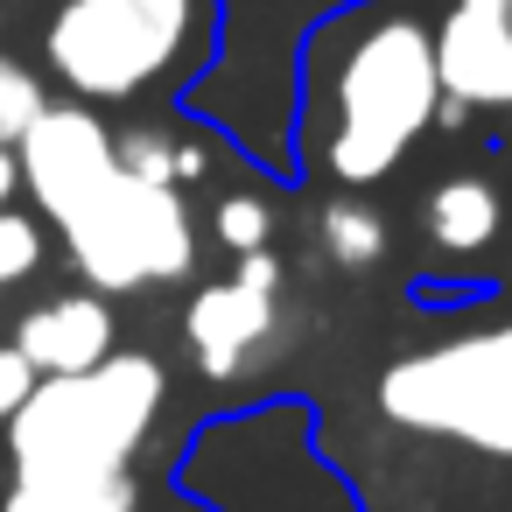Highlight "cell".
Wrapping results in <instances>:
<instances>
[{
    "instance_id": "obj_1",
    "label": "cell",
    "mask_w": 512,
    "mask_h": 512,
    "mask_svg": "<svg viewBox=\"0 0 512 512\" xmlns=\"http://www.w3.org/2000/svg\"><path fill=\"white\" fill-rule=\"evenodd\" d=\"M442 85L421 0H344L302 36L295 162L330 190H379L435 127Z\"/></svg>"
},
{
    "instance_id": "obj_2",
    "label": "cell",
    "mask_w": 512,
    "mask_h": 512,
    "mask_svg": "<svg viewBox=\"0 0 512 512\" xmlns=\"http://www.w3.org/2000/svg\"><path fill=\"white\" fill-rule=\"evenodd\" d=\"M218 57V0H50L43 71L78 106L183 99Z\"/></svg>"
},
{
    "instance_id": "obj_3",
    "label": "cell",
    "mask_w": 512,
    "mask_h": 512,
    "mask_svg": "<svg viewBox=\"0 0 512 512\" xmlns=\"http://www.w3.org/2000/svg\"><path fill=\"white\" fill-rule=\"evenodd\" d=\"M169 407V365L155 351H113L85 372L36 379L0 421L15 470H134Z\"/></svg>"
},
{
    "instance_id": "obj_4",
    "label": "cell",
    "mask_w": 512,
    "mask_h": 512,
    "mask_svg": "<svg viewBox=\"0 0 512 512\" xmlns=\"http://www.w3.org/2000/svg\"><path fill=\"white\" fill-rule=\"evenodd\" d=\"M176 491L204 512H358V491L323 463L302 400H260L190 435Z\"/></svg>"
},
{
    "instance_id": "obj_5",
    "label": "cell",
    "mask_w": 512,
    "mask_h": 512,
    "mask_svg": "<svg viewBox=\"0 0 512 512\" xmlns=\"http://www.w3.org/2000/svg\"><path fill=\"white\" fill-rule=\"evenodd\" d=\"M64 239V260L71 274L120 302V295H155V288H176L197 274V218H190V197L169 190V183H148V176H127L113 169L64 225H50Z\"/></svg>"
},
{
    "instance_id": "obj_6",
    "label": "cell",
    "mask_w": 512,
    "mask_h": 512,
    "mask_svg": "<svg viewBox=\"0 0 512 512\" xmlns=\"http://www.w3.org/2000/svg\"><path fill=\"white\" fill-rule=\"evenodd\" d=\"M379 414L407 435H435L512 463V323L463 330L379 372Z\"/></svg>"
},
{
    "instance_id": "obj_7",
    "label": "cell",
    "mask_w": 512,
    "mask_h": 512,
    "mask_svg": "<svg viewBox=\"0 0 512 512\" xmlns=\"http://www.w3.org/2000/svg\"><path fill=\"white\" fill-rule=\"evenodd\" d=\"M281 316H288V267H281V253H239L225 274H211L183 302V344H190L197 372L225 386L274 344Z\"/></svg>"
},
{
    "instance_id": "obj_8",
    "label": "cell",
    "mask_w": 512,
    "mask_h": 512,
    "mask_svg": "<svg viewBox=\"0 0 512 512\" xmlns=\"http://www.w3.org/2000/svg\"><path fill=\"white\" fill-rule=\"evenodd\" d=\"M442 113L435 127L505 120L512 113V0H421Z\"/></svg>"
},
{
    "instance_id": "obj_9",
    "label": "cell",
    "mask_w": 512,
    "mask_h": 512,
    "mask_svg": "<svg viewBox=\"0 0 512 512\" xmlns=\"http://www.w3.org/2000/svg\"><path fill=\"white\" fill-rule=\"evenodd\" d=\"M15 169H22V197H29V211L43 218V225H64L113 169H120V155H113V127L92 113V106H78V99H50L43 113H36V127L15 141Z\"/></svg>"
},
{
    "instance_id": "obj_10",
    "label": "cell",
    "mask_w": 512,
    "mask_h": 512,
    "mask_svg": "<svg viewBox=\"0 0 512 512\" xmlns=\"http://www.w3.org/2000/svg\"><path fill=\"white\" fill-rule=\"evenodd\" d=\"M8 344L22 351V365L36 379H64V372H85V365H99V358L120 351V316H113L106 295L64 288V295H43L36 309H22V323H15Z\"/></svg>"
},
{
    "instance_id": "obj_11",
    "label": "cell",
    "mask_w": 512,
    "mask_h": 512,
    "mask_svg": "<svg viewBox=\"0 0 512 512\" xmlns=\"http://www.w3.org/2000/svg\"><path fill=\"white\" fill-rule=\"evenodd\" d=\"M421 232L442 260H484L505 246V190L484 169H456L421 197Z\"/></svg>"
},
{
    "instance_id": "obj_12",
    "label": "cell",
    "mask_w": 512,
    "mask_h": 512,
    "mask_svg": "<svg viewBox=\"0 0 512 512\" xmlns=\"http://www.w3.org/2000/svg\"><path fill=\"white\" fill-rule=\"evenodd\" d=\"M0 512H141L134 470H8Z\"/></svg>"
},
{
    "instance_id": "obj_13",
    "label": "cell",
    "mask_w": 512,
    "mask_h": 512,
    "mask_svg": "<svg viewBox=\"0 0 512 512\" xmlns=\"http://www.w3.org/2000/svg\"><path fill=\"white\" fill-rule=\"evenodd\" d=\"M113 155H120L127 176H148V183H169V190H190L197 176H211V148L176 113H155V120L120 127L113 134Z\"/></svg>"
},
{
    "instance_id": "obj_14",
    "label": "cell",
    "mask_w": 512,
    "mask_h": 512,
    "mask_svg": "<svg viewBox=\"0 0 512 512\" xmlns=\"http://www.w3.org/2000/svg\"><path fill=\"white\" fill-rule=\"evenodd\" d=\"M316 246L330 267L344 274H372L386 253H393V232L379 218V204H365V190H337L323 211H316Z\"/></svg>"
},
{
    "instance_id": "obj_15",
    "label": "cell",
    "mask_w": 512,
    "mask_h": 512,
    "mask_svg": "<svg viewBox=\"0 0 512 512\" xmlns=\"http://www.w3.org/2000/svg\"><path fill=\"white\" fill-rule=\"evenodd\" d=\"M211 239L239 260V253H274V204L260 190H225L211 204Z\"/></svg>"
},
{
    "instance_id": "obj_16",
    "label": "cell",
    "mask_w": 512,
    "mask_h": 512,
    "mask_svg": "<svg viewBox=\"0 0 512 512\" xmlns=\"http://www.w3.org/2000/svg\"><path fill=\"white\" fill-rule=\"evenodd\" d=\"M50 260V225L29 211V204H8L0 211V295L8 288H29Z\"/></svg>"
},
{
    "instance_id": "obj_17",
    "label": "cell",
    "mask_w": 512,
    "mask_h": 512,
    "mask_svg": "<svg viewBox=\"0 0 512 512\" xmlns=\"http://www.w3.org/2000/svg\"><path fill=\"white\" fill-rule=\"evenodd\" d=\"M43 106H50L43 71H29L22 57L0 50V148H15V141L36 127V113H43Z\"/></svg>"
},
{
    "instance_id": "obj_18",
    "label": "cell",
    "mask_w": 512,
    "mask_h": 512,
    "mask_svg": "<svg viewBox=\"0 0 512 512\" xmlns=\"http://www.w3.org/2000/svg\"><path fill=\"white\" fill-rule=\"evenodd\" d=\"M29 386H36V372L22 365V351H15V344H0V421H8V414L29 400Z\"/></svg>"
},
{
    "instance_id": "obj_19",
    "label": "cell",
    "mask_w": 512,
    "mask_h": 512,
    "mask_svg": "<svg viewBox=\"0 0 512 512\" xmlns=\"http://www.w3.org/2000/svg\"><path fill=\"white\" fill-rule=\"evenodd\" d=\"M22 197V169H15V148H0V211Z\"/></svg>"
},
{
    "instance_id": "obj_20",
    "label": "cell",
    "mask_w": 512,
    "mask_h": 512,
    "mask_svg": "<svg viewBox=\"0 0 512 512\" xmlns=\"http://www.w3.org/2000/svg\"><path fill=\"white\" fill-rule=\"evenodd\" d=\"M162 512H204V505H197V498H183V491H176V498H169V505H162Z\"/></svg>"
}]
</instances>
